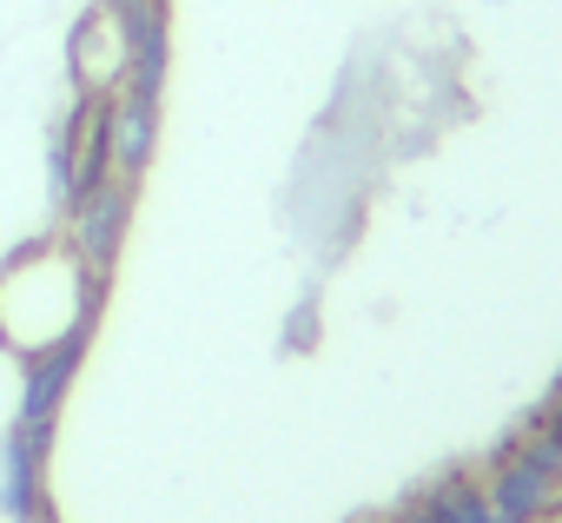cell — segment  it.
I'll use <instances>...</instances> for the list:
<instances>
[{
  "label": "cell",
  "mask_w": 562,
  "mask_h": 523,
  "mask_svg": "<svg viewBox=\"0 0 562 523\" xmlns=\"http://www.w3.org/2000/svg\"><path fill=\"white\" fill-rule=\"evenodd\" d=\"M87 338H93V332H67V338H54V345H41V352H27V358H21V418H14L21 431L54 437L60 404H67V391H74L80 365H87Z\"/></svg>",
  "instance_id": "cell-4"
},
{
  "label": "cell",
  "mask_w": 562,
  "mask_h": 523,
  "mask_svg": "<svg viewBox=\"0 0 562 523\" xmlns=\"http://www.w3.org/2000/svg\"><path fill=\"white\" fill-rule=\"evenodd\" d=\"M542 523H562V516H542Z\"/></svg>",
  "instance_id": "cell-15"
},
{
  "label": "cell",
  "mask_w": 562,
  "mask_h": 523,
  "mask_svg": "<svg viewBox=\"0 0 562 523\" xmlns=\"http://www.w3.org/2000/svg\"><path fill=\"white\" fill-rule=\"evenodd\" d=\"M509 444H516V450H522V457H529L536 470H549V477L562 483V444H555V437H542V431H529V424H522V431H516Z\"/></svg>",
  "instance_id": "cell-11"
},
{
  "label": "cell",
  "mask_w": 562,
  "mask_h": 523,
  "mask_svg": "<svg viewBox=\"0 0 562 523\" xmlns=\"http://www.w3.org/2000/svg\"><path fill=\"white\" fill-rule=\"evenodd\" d=\"M483 497L496 510V523H542L562 516V483L549 470H536L516 444H496L490 470H483Z\"/></svg>",
  "instance_id": "cell-5"
},
{
  "label": "cell",
  "mask_w": 562,
  "mask_h": 523,
  "mask_svg": "<svg viewBox=\"0 0 562 523\" xmlns=\"http://www.w3.org/2000/svg\"><path fill=\"white\" fill-rule=\"evenodd\" d=\"M106 153H113V179L139 186V173L159 153V100L153 93H133V87L106 93Z\"/></svg>",
  "instance_id": "cell-7"
},
{
  "label": "cell",
  "mask_w": 562,
  "mask_h": 523,
  "mask_svg": "<svg viewBox=\"0 0 562 523\" xmlns=\"http://www.w3.org/2000/svg\"><path fill=\"white\" fill-rule=\"evenodd\" d=\"M87 113H93V100L74 93V107L47 126V199H54V212L74 205V159H80V126H87Z\"/></svg>",
  "instance_id": "cell-10"
},
{
  "label": "cell",
  "mask_w": 562,
  "mask_h": 523,
  "mask_svg": "<svg viewBox=\"0 0 562 523\" xmlns=\"http://www.w3.org/2000/svg\"><path fill=\"white\" fill-rule=\"evenodd\" d=\"M133 192L139 186H126V179H100L93 192H80L60 219H67V245H74V258L93 272V279H113V266H120V245H126V225H133Z\"/></svg>",
  "instance_id": "cell-2"
},
{
  "label": "cell",
  "mask_w": 562,
  "mask_h": 523,
  "mask_svg": "<svg viewBox=\"0 0 562 523\" xmlns=\"http://www.w3.org/2000/svg\"><path fill=\"white\" fill-rule=\"evenodd\" d=\"M120 21H126V54H133L126 87L159 100V93H166V67H172V21H166V0H146V8H120Z\"/></svg>",
  "instance_id": "cell-9"
},
{
  "label": "cell",
  "mask_w": 562,
  "mask_h": 523,
  "mask_svg": "<svg viewBox=\"0 0 562 523\" xmlns=\"http://www.w3.org/2000/svg\"><path fill=\"white\" fill-rule=\"evenodd\" d=\"M305 345H318V305L305 299L299 312H292V325H285V352H305Z\"/></svg>",
  "instance_id": "cell-12"
},
{
  "label": "cell",
  "mask_w": 562,
  "mask_h": 523,
  "mask_svg": "<svg viewBox=\"0 0 562 523\" xmlns=\"http://www.w3.org/2000/svg\"><path fill=\"white\" fill-rule=\"evenodd\" d=\"M106 305V279H93L67 238H27L21 252L0 258V345L41 352L67 332H93Z\"/></svg>",
  "instance_id": "cell-1"
},
{
  "label": "cell",
  "mask_w": 562,
  "mask_h": 523,
  "mask_svg": "<svg viewBox=\"0 0 562 523\" xmlns=\"http://www.w3.org/2000/svg\"><path fill=\"white\" fill-rule=\"evenodd\" d=\"M67 67H74V93H87V100H106V93L126 87L133 54H126V21H120V8L93 0V8L74 21V34H67Z\"/></svg>",
  "instance_id": "cell-3"
},
{
  "label": "cell",
  "mask_w": 562,
  "mask_h": 523,
  "mask_svg": "<svg viewBox=\"0 0 562 523\" xmlns=\"http://www.w3.org/2000/svg\"><path fill=\"white\" fill-rule=\"evenodd\" d=\"M529 431H542V437H555V444H562V385L542 398V411L529 418Z\"/></svg>",
  "instance_id": "cell-13"
},
{
  "label": "cell",
  "mask_w": 562,
  "mask_h": 523,
  "mask_svg": "<svg viewBox=\"0 0 562 523\" xmlns=\"http://www.w3.org/2000/svg\"><path fill=\"white\" fill-rule=\"evenodd\" d=\"M106 8H146V0H106Z\"/></svg>",
  "instance_id": "cell-14"
},
{
  "label": "cell",
  "mask_w": 562,
  "mask_h": 523,
  "mask_svg": "<svg viewBox=\"0 0 562 523\" xmlns=\"http://www.w3.org/2000/svg\"><path fill=\"white\" fill-rule=\"evenodd\" d=\"M47 450L54 437L41 431H8L0 437V516L8 523H47L54 503H47Z\"/></svg>",
  "instance_id": "cell-6"
},
{
  "label": "cell",
  "mask_w": 562,
  "mask_h": 523,
  "mask_svg": "<svg viewBox=\"0 0 562 523\" xmlns=\"http://www.w3.org/2000/svg\"><path fill=\"white\" fill-rule=\"evenodd\" d=\"M391 523H496V510H490V497H483V477L443 470V477L417 483V490L391 510Z\"/></svg>",
  "instance_id": "cell-8"
},
{
  "label": "cell",
  "mask_w": 562,
  "mask_h": 523,
  "mask_svg": "<svg viewBox=\"0 0 562 523\" xmlns=\"http://www.w3.org/2000/svg\"><path fill=\"white\" fill-rule=\"evenodd\" d=\"M47 523H54V516H47Z\"/></svg>",
  "instance_id": "cell-16"
}]
</instances>
